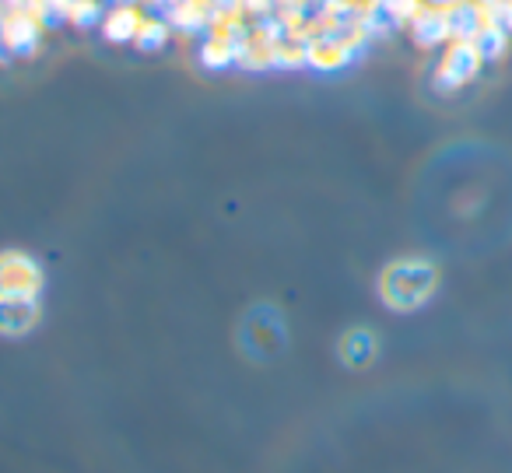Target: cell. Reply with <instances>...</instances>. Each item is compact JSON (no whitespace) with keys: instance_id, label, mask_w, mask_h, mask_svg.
I'll use <instances>...</instances> for the list:
<instances>
[{"instance_id":"obj_1","label":"cell","mask_w":512,"mask_h":473,"mask_svg":"<svg viewBox=\"0 0 512 473\" xmlns=\"http://www.w3.org/2000/svg\"><path fill=\"white\" fill-rule=\"evenodd\" d=\"M435 284H439V270L428 260L407 256V260H393L390 267H383L379 298L393 312H414L435 295Z\"/></svg>"},{"instance_id":"obj_2","label":"cell","mask_w":512,"mask_h":473,"mask_svg":"<svg viewBox=\"0 0 512 473\" xmlns=\"http://www.w3.org/2000/svg\"><path fill=\"white\" fill-rule=\"evenodd\" d=\"M43 284L46 274L32 253H22V249L0 253V298H39Z\"/></svg>"},{"instance_id":"obj_3","label":"cell","mask_w":512,"mask_h":473,"mask_svg":"<svg viewBox=\"0 0 512 473\" xmlns=\"http://www.w3.org/2000/svg\"><path fill=\"white\" fill-rule=\"evenodd\" d=\"M0 43H4L8 57H32L43 43V25L29 15H15L0 29Z\"/></svg>"},{"instance_id":"obj_4","label":"cell","mask_w":512,"mask_h":473,"mask_svg":"<svg viewBox=\"0 0 512 473\" xmlns=\"http://www.w3.org/2000/svg\"><path fill=\"white\" fill-rule=\"evenodd\" d=\"M39 298H0V337H25L39 323Z\"/></svg>"},{"instance_id":"obj_5","label":"cell","mask_w":512,"mask_h":473,"mask_svg":"<svg viewBox=\"0 0 512 473\" xmlns=\"http://www.w3.org/2000/svg\"><path fill=\"white\" fill-rule=\"evenodd\" d=\"M341 358L348 361V365H365V361L376 358V337H372V330L355 326V330L344 333L341 337Z\"/></svg>"},{"instance_id":"obj_6","label":"cell","mask_w":512,"mask_h":473,"mask_svg":"<svg viewBox=\"0 0 512 473\" xmlns=\"http://www.w3.org/2000/svg\"><path fill=\"white\" fill-rule=\"evenodd\" d=\"M137 32H141V18H137L134 8H116L113 15L102 22L106 43H134Z\"/></svg>"},{"instance_id":"obj_7","label":"cell","mask_w":512,"mask_h":473,"mask_svg":"<svg viewBox=\"0 0 512 473\" xmlns=\"http://www.w3.org/2000/svg\"><path fill=\"white\" fill-rule=\"evenodd\" d=\"M165 39H169V32H165V25L162 22H141V32H137V50H144V53H155V50H162L165 46Z\"/></svg>"},{"instance_id":"obj_8","label":"cell","mask_w":512,"mask_h":473,"mask_svg":"<svg viewBox=\"0 0 512 473\" xmlns=\"http://www.w3.org/2000/svg\"><path fill=\"white\" fill-rule=\"evenodd\" d=\"M71 18L78 25H95V22H99V4H92V0H85V4H74Z\"/></svg>"}]
</instances>
